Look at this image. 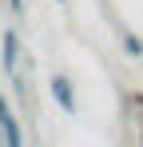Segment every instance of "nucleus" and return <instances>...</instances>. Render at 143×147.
<instances>
[{
	"label": "nucleus",
	"mask_w": 143,
	"mask_h": 147,
	"mask_svg": "<svg viewBox=\"0 0 143 147\" xmlns=\"http://www.w3.org/2000/svg\"><path fill=\"white\" fill-rule=\"evenodd\" d=\"M0 131H4V143H8V147H20V143H24L20 123H16V115H12V107H8L4 96H0Z\"/></svg>",
	"instance_id": "1"
},
{
	"label": "nucleus",
	"mask_w": 143,
	"mask_h": 147,
	"mask_svg": "<svg viewBox=\"0 0 143 147\" xmlns=\"http://www.w3.org/2000/svg\"><path fill=\"white\" fill-rule=\"evenodd\" d=\"M48 88H52V99H56V103H60V111H76V92H72V80H64V76H52V84H48Z\"/></svg>",
	"instance_id": "2"
},
{
	"label": "nucleus",
	"mask_w": 143,
	"mask_h": 147,
	"mask_svg": "<svg viewBox=\"0 0 143 147\" xmlns=\"http://www.w3.org/2000/svg\"><path fill=\"white\" fill-rule=\"evenodd\" d=\"M16 56H20V40H16V32L8 28V32H4V56H0V60H4V72H16Z\"/></svg>",
	"instance_id": "3"
},
{
	"label": "nucleus",
	"mask_w": 143,
	"mask_h": 147,
	"mask_svg": "<svg viewBox=\"0 0 143 147\" xmlns=\"http://www.w3.org/2000/svg\"><path fill=\"white\" fill-rule=\"evenodd\" d=\"M123 48H127V56H143V44H139V36H131V32H123Z\"/></svg>",
	"instance_id": "4"
}]
</instances>
